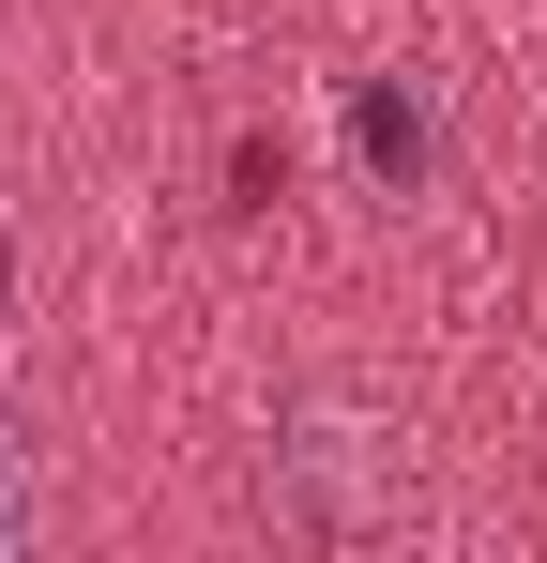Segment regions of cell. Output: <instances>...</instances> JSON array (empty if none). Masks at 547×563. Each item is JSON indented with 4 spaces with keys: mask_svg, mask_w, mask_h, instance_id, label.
<instances>
[{
    "mask_svg": "<svg viewBox=\"0 0 547 563\" xmlns=\"http://www.w3.org/2000/svg\"><path fill=\"white\" fill-rule=\"evenodd\" d=\"M365 153H380V168H411V153H426V122H411L395 92H365Z\"/></svg>",
    "mask_w": 547,
    "mask_h": 563,
    "instance_id": "2",
    "label": "cell"
},
{
    "mask_svg": "<svg viewBox=\"0 0 547 563\" xmlns=\"http://www.w3.org/2000/svg\"><path fill=\"white\" fill-rule=\"evenodd\" d=\"M31 533H46V442H31V427L0 411V563L31 549Z\"/></svg>",
    "mask_w": 547,
    "mask_h": 563,
    "instance_id": "1",
    "label": "cell"
}]
</instances>
